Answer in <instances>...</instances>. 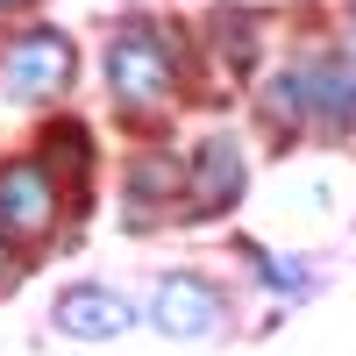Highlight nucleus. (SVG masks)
Here are the masks:
<instances>
[{
  "label": "nucleus",
  "instance_id": "nucleus-10",
  "mask_svg": "<svg viewBox=\"0 0 356 356\" xmlns=\"http://www.w3.org/2000/svg\"><path fill=\"white\" fill-rule=\"evenodd\" d=\"M36 164L57 178V193H86V178H93V136H86L79 122H50Z\"/></svg>",
  "mask_w": 356,
  "mask_h": 356
},
{
  "label": "nucleus",
  "instance_id": "nucleus-9",
  "mask_svg": "<svg viewBox=\"0 0 356 356\" xmlns=\"http://www.w3.org/2000/svg\"><path fill=\"white\" fill-rule=\"evenodd\" d=\"M314 129H328V136H356V65H349V50H321Z\"/></svg>",
  "mask_w": 356,
  "mask_h": 356
},
{
  "label": "nucleus",
  "instance_id": "nucleus-13",
  "mask_svg": "<svg viewBox=\"0 0 356 356\" xmlns=\"http://www.w3.org/2000/svg\"><path fill=\"white\" fill-rule=\"evenodd\" d=\"M15 8H29V0H0V15H15Z\"/></svg>",
  "mask_w": 356,
  "mask_h": 356
},
{
  "label": "nucleus",
  "instance_id": "nucleus-1",
  "mask_svg": "<svg viewBox=\"0 0 356 356\" xmlns=\"http://www.w3.org/2000/svg\"><path fill=\"white\" fill-rule=\"evenodd\" d=\"M100 72H107V100L122 107L129 122H164L178 86H186V43H178L164 22L136 15V22H122L107 36Z\"/></svg>",
  "mask_w": 356,
  "mask_h": 356
},
{
  "label": "nucleus",
  "instance_id": "nucleus-15",
  "mask_svg": "<svg viewBox=\"0 0 356 356\" xmlns=\"http://www.w3.org/2000/svg\"><path fill=\"white\" fill-rule=\"evenodd\" d=\"M349 43H356V8H349Z\"/></svg>",
  "mask_w": 356,
  "mask_h": 356
},
{
  "label": "nucleus",
  "instance_id": "nucleus-6",
  "mask_svg": "<svg viewBox=\"0 0 356 356\" xmlns=\"http://www.w3.org/2000/svg\"><path fill=\"white\" fill-rule=\"evenodd\" d=\"M50 321H57V335H72V342H114V335H129L136 321H143V307L129 300L122 285L79 278V285H65V292H57Z\"/></svg>",
  "mask_w": 356,
  "mask_h": 356
},
{
  "label": "nucleus",
  "instance_id": "nucleus-8",
  "mask_svg": "<svg viewBox=\"0 0 356 356\" xmlns=\"http://www.w3.org/2000/svg\"><path fill=\"white\" fill-rule=\"evenodd\" d=\"M314 79H321V50H314V57H292V65H278L271 79L257 86V114H264L278 136L314 129Z\"/></svg>",
  "mask_w": 356,
  "mask_h": 356
},
{
  "label": "nucleus",
  "instance_id": "nucleus-5",
  "mask_svg": "<svg viewBox=\"0 0 356 356\" xmlns=\"http://www.w3.org/2000/svg\"><path fill=\"white\" fill-rule=\"evenodd\" d=\"M243 186H250L243 143H235V136H207L200 150L186 157V193H178V214H186V221H214V214H228V207L243 200Z\"/></svg>",
  "mask_w": 356,
  "mask_h": 356
},
{
  "label": "nucleus",
  "instance_id": "nucleus-14",
  "mask_svg": "<svg viewBox=\"0 0 356 356\" xmlns=\"http://www.w3.org/2000/svg\"><path fill=\"white\" fill-rule=\"evenodd\" d=\"M0 278H8V243H0Z\"/></svg>",
  "mask_w": 356,
  "mask_h": 356
},
{
  "label": "nucleus",
  "instance_id": "nucleus-4",
  "mask_svg": "<svg viewBox=\"0 0 356 356\" xmlns=\"http://www.w3.org/2000/svg\"><path fill=\"white\" fill-rule=\"evenodd\" d=\"M65 214V193L36 157H8L0 164V243H43Z\"/></svg>",
  "mask_w": 356,
  "mask_h": 356
},
{
  "label": "nucleus",
  "instance_id": "nucleus-12",
  "mask_svg": "<svg viewBox=\"0 0 356 356\" xmlns=\"http://www.w3.org/2000/svg\"><path fill=\"white\" fill-rule=\"evenodd\" d=\"M243 250H250V264H257L278 292H300V285H307V264H300V257H271L264 243H243Z\"/></svg>",
  "mask_w": 356,
  "mask_h": 356
},
{
  "label": "nucleus",
  "instance_id": "nucleus-11",
  "mask_svg": "<svg viewBox=\"0 0 356 356\" xmlns=\"http://www.w3.org/2000/svg\"><path fill=\"white\" fill-rule=\"evenodd\" d=\"M207 29H214V43H221V57H228L235 72L257 65V29H250V15H214Z\"/></svg>",
  "mask_w": 356,
  "mask_h": 356
},
{
  "label": "nucleus",
  "instance_id": "nucleus-3",
  "mask_svg": "<svg viewBox=\"0 0 356 356\" xmlns=\"http://www.w3.org/2000/svg\"><path fill=\"white\" fill-rule=\"evenodd\" d=\"M143 321H150L157 335H171V342H207V335L228 328V292L207 271H164L150 307H143Z\"/></svg>",
  "mask_w": 356,
  "mask_h": 356
},
{
  "label": "nucleus",
  "instance_id": "nucleus-2",
  "mask_svg": "<svg viewBox=\"0 0 356 356\" xmlns=\"http://www.w3.org/2000/svg\"><path fill=\"white\" fill-rule=\"evenodd\" d=\"M72 72H79V50L65 29L50 22H29L0 43V100L8 107H43V100H65L72 93Z\"/></svg>",
  "mask_w": 356,
  "mask_h": 356
},
{
  "label": "nucleus",
  "instance_id": "nucleus-7",
  "mask_svg": "<svg viewBox=\"0 0 356 356\" xmlns=\"http://www.w3.org/2000/svg\"><path fill=\"white\" fill-rule=\"evenodd\" d=\"M122 200H129V228H150L164 214H178V193H186V157L178 150H143L122 178Z\"/></svg>",
  "mask_w": 356,
  "mask_h": 356
}]
</instances>
